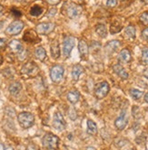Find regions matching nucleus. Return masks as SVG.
Returning a JSON list of instances; mask_svg holds the SVG:
<instances>
[{
    "mask_svg": "<svg viewBox=\"0 0 148 150\" xmlns=\"http://www.w3.org/2000/svg\"><path fill=\"white\" fill-rule=\"evenodd\" d=\"M8 47L13 53H20L23 52V45L18 40H12L9 42Z\"/></svg>",
    "mask_w": 148,
    "mask_h": 150,
    "instance_id": "13",
    "label": "nucleus"
},
{
    "mask_svg": "<svg viewBox=\"0 0 148 150\" xmlns=\"http://www.w3.org/2000/svg\"><path fill=\"white\" fill-rule=\"evenodd\" d=\"M2 61H3V58H2V56H1V55H0V64L2 63Z\"/></svg>",
    "mask_w": 148,
    "mask_h": 150,
    "instance_id": "43",
    "label": "nucleus"
},
{
    "mask_svg": "<svg viewBox=\"0 0 148 150\" xmlns=\"http://www.w3.org/2000/svg\"><path fill=\"white\" fill-rule=\"evenodd\" d=\"M132 60L131 52H129L128 49H123L118 56V61L122 63H128Z\"/></svg>",
    "mask_w": 148,
    "mask_h": 150,
    "instance_id": "15",
    "label": "nucleus"
},
{
    "mask_svg": "<svg viewBox=\"0 0 148 150\" xmlns=\"http://www.w3.org/2000/svg\"><path fill=\"white\" fill-rule=\"evenodd\" d=\"M23 39L26 42H36V41H39L36 33L35 31H33V30L26 31V33H25V35H24Z\"/></svg>",
    "mask_w": 148,
    "mask_h": 150,
    "instance_id": "16",
    "label": "nucleus"
},
{
    "mask_svg": "<svg viewBox=\"0 0 148 150\" xmlns=\"http://www.w3.org/2000/svg\"><path fill=\"white\" fill-rule=\"evenodd\" d=\"M98 132L97 126L93 120H87V133L89 135H97Z\"/></svg>",
    "mask_w": 148,
    "mask_h": 150,
    "instance_id": "22",
    "label": "nucleus"
},
{
    "mask_svg": "<svg viewBox=\"0 0 148 150\" xmlns=\"http://www.w3.org/2000/svg\"><path fill=\"white\" fill-rule=\"evenodd\" d=\"M17 120L23 128H29L35 123V117L30 112H21L17 116Z\"/></svg>",
    "mask_w": 148,
    "mask_h": 150,
    "instance_id": "1",
    "label": "nucleus"
},
{
    "mask_svg": "<svg viewBox=\"0 0 148 150\" xmlns=\"http://www.w3.org/2000/svg\"><path fill=\"white\" fill-rule=\"evenodd\" d=\"M135 33H136L135 28H134V26L132 25H128L127 27L125 28V30H124V34H125V35L127 36L129 39H134V38H135Z\"/></svg>",
    "mask_w": 148,
    "mask_h": 150,
    "instance_id": "26",
    "label": "nucleus"
},
{
    "mask_svg": "<svg viewBox=\"0 0 148 150\" xmlns=\"http://www.w3.org/2000/svg\"><path fill=\"white\" fill-rule=\"evenodd\" d=\"M83 11L81 6L72 3L66 4V14L69 18H77L78 17Z\"/></svg>",
    "mask_w": 148,
    "mask_h": 150,
    "instance_id": "4",
    "label": "nucleus"
},
{
    "mask_svg": "<svg viewBox=\"0 0 148 150\" xmlns=\"http://www.w3.org/2000/svg\"><path fill=\"white\" fill-rule=\"evenodd\" d=\"M113 70L118 75V76L123 79V80H126L128 79V73L126 72V71L124 70V68L121 65V64L117 63V64H114V65L113 66Z\"/></svg>",
    "mask_w": 148,
    "mask_h": 150,
    "instance_id": "14",
    "label": "nucleus"
},
{
    "mask_svg": "<svg viewBox=\"0 0 148 150\" xmlns=\"http://www.w3.org/2000/svg\"><path fill=\"white\" fill-rule=\"evenodd\" d=\"M3 10H4V6L0 5V13H1V12L3 11Z\"/></svg>",
    "mask_w": 148,
    "mask_h": 150,
    "instance_id": "41",
    "label": "nucleus"
},
{
    "mask_svg": "<svg viewBox=\"0 0 148 150\" xmlns=\"http://www.w3.org/2000/svg\"><path fill=\"white\" fill-rule=\"evenodd\" d=\"M142 37L145 40H148V27L144 29L142 32Z\"/></svg>",
    "mask_w": 148,
    "mask_h": 150,
    "instance_id": "32",
    "label": "nucleus"
},
{
    "mask_svg": "<svg viewBox=\"0 0 148 150\" xmlns=\"http://www.w3.org/2000/svg\"><path fill=\"white\" fill-rule=\"evenodd\" d=\"M142 62L144 65H148V48H144L142 52Z\"/></svg>",
    "mask_w": 148,
    "mask_h": 150,
    "instance_id": "29",
    "label": "nucleus"
},
{
    "mask_svg": "<svg viewBox=\"0 0 148 150\" xmlns=\"http://www.w3.org/2000/svg\"><path fill=\"white\" fill-rule=\"evenodd\" d=\"M21 90H22V85H21L20 82H17V81H15L13 83L10 84V86L8 88V91L9 92L11 93L12 95H17Z\"/></svg>",
    "mask_w": 148,
    "mask_h": 150,
    "instance_id": "19",
    "label": "nucleus"
},
{
    "mask_svg": "<svg viewBox=\"0 0 148 150\" xmlns=\"http://www.w3.org/2000/svg\"><path fill=\"white\" fill-rule=\"evenodd\" d=\"M96 32L101 38H105L107 35V27H105L104 25H102V24H99V25H97Z\"/></svg>",
    "mask_w": 148,
    "mask_h": 150,
    "instance_id": "23",
    "label": "nucleus"
},
{
    "mask_svg": "<svg viewBox=\"0 0 148 150\" xmlns=\"http://www.w3.org/2000/svg\"><path fill=\"white\" fill-rule=\"evenodd\" d=\"M84 72V68L79 65V64H77L73 67L72 69V78L74 81H78L80 75Z\"/></svg>",
    "mask_w": 148,
    "mask_h": 150,
    "instance_id": "17",
    "label": "nucleus"
},
{
    "mask_svg": "<svg viewBox=\"0 0 148 150\" xmlns=\"http://www.w3.org/2000/svg\"><path fill=\"white\" fill-rule=\"evenodd\" d=\"M44 147L47 149H56L58 147L59 138L52 133H47L44 136L43 140H42Z\"/></svg>",
    "mask_w": 148,
    "mask_h": 150,
    "instance_id": "2",
    "label": "nucleus"
},
{
    "mask_svg": "<svg viewBox=\"0 0 148 150\" xmlns=\"http://www.w3.org/2000/svg\"><path fill=\"white\" fill-rule=\"evenodd\" d=\"M43 8H42L40 6H37V5H36V6H33L32 7H31V9H30V15L32 16H41L42 14H43Z\"/></svg>",
    "mask_w": 148,
    "mask_h": 150,
    "instance_id": "25",
    "label": "nucleus"
},
{
    "mask_svg": "<svg viewBox=\"0 0 148 150\" xmlns=\"http://www.w3.org/2000/svg\"><path fill=\"white\" fill-rule=\"evenodd\" d=\"M54 23H41L36 25V32L39 35H48L55 30Z\"/></svg>",
    "mask_w": 148,
    "mask_h": 150,
    "instance_id": "9",
    "label": "nucleus"
},
{
    "mask_svg": "<svg viewBox=\"0 0 148 150\" xmlns=\"http://www.w3.org/2000/svg\"><path fill=\"white\" fill-rule=\"evenodd\" d=\"M130 95L132 96V98L134 100H139L142 96H143V92L137 89H131L130 90Z\"/></svg>",
    "mask_w": 148,
    "mask_h": 150,
    "instance_id": "27",
    "label": "nucleus"
},
{
    "mask_svg": "<svg viewBox=\"0 0 148 150\" xmlns=\"http://www.w3.org/2000/svg\"><path fill=\"white\" fill-rule=\"evenodd\" d=\"M39 72V68L34 62H29L26 63L21 69V73L26 77H33Z\"/></svg>",
    "mask_w": 148,
    "mask_h": 150,
    "instance_id": "3",
    "label": "nucleus"
},
{
    "mask_svg": "<svg viewBox=\"0 0 148 150\" xmlns=\"http://www.w3.org/2000/svg\"><path fill=\"white\" fill-rule=\"evenodd\" d=\"M23 28H24V23L20 20H16L14 21L13 23H11L6 27V34L8 35H16L23 30Z\"/></svg>",
    "mask_w": 148,
    "mask_h": 150,
    "instance_id": "6",
    "label": "nucleus"
},
{
    "mask_svg": "<svg viewBox=\"0 0 148 150\" xmlns=\"http://www.w3.org/2000/svg\"><path fill=\"white\" fill-rule=\"evenodd\" d=\"M117 3H118V0H107V5L109 7H114L117 6Z\"/></svg>",
    "mask_w": 148,
    "mask_h": 150,
    "instance_id": "31",
    "label": "nucleus"
},
{
    "mask_svg": "<svg viewBox=\"0 0 148 150\" xmlns=\"http://www.w3.org/2000/svg\"><path fill=\"white\" fill-rule=\"evenodd\" d=\"M53 126L58 131H62L66 128V123L65 121L64 117L62 116L60 112H56L54 115V120H53Z\"/></svg>",
    "mask_w": 148,
    "mask_h": 150,
    "instance_id": "8",
    "label": "nucleus"
},
{
    "mask_svg": "<svg viewBox=\"0 0 148 150\" xmlns=\"http://www.w3.org/2000/svg\"><path fill=\"white\" fill-rule=\"evenodd\" d=\"M5 148H6V146L2 143H0V150H4Z\"/></svg>",
    "mask_w": 148,
    "mask_h": 150,
    "instance_id": "40",
    "label": "nucleus"
},
{
    "mask_svg": "<svg viewBox=\"0 0 148 150\" xmlns=\"http://www.w3.org/2000/svg\"><path fill=\"white\" fill-rule=\"evenodd\" d=\"M75 44H76L75 38H73L71 36H68V37H66L65 39L64 45H63V52H64V54H65V56L66 58L69 57L72 49L74 48V46H75Z\"/></svg>",
    "mask_w": 148,
    "mask_h": 150,
    "instance_id": "10",
    "label": "nucleus"
},
{
    "mask_svg": "<svg viewBox=\"0 0 148 150\" xmlns=\"http://www.w3.org/2000/svg\"><path fill=\"white\" fill-rule=\"evenodd\" d=\"M142 1H143L144 4H147V5H148V0H142Z\"/></svg>",
    "mask_w": 148,
    "mask_h": 150,
    "instance_id": "42",
    "label": "nucleus"
},
{
    "mask_svg": "<svg viewBox=\"0 0 148 150\" xmlns=\"http://www.w3.org/2000/svg\"><path fill=\"white\" fill-rule=\"evenodd\" d=\"M79 98H80V93L77 91H70L68 94H67V100L70 103L72 104H75L77 103L78 100H79Z\"/></svg>",
    "mask_w": 148,
    "mask_h": 150,
    "instance_id": "21",
    "label": "nucleus"
},
{
    "mask_svg": "<svg viewBox=\"0 0 148 150\" xmlns=\"http://www.w3.org/2000/svg\"><path fill=\"white\" fill-rule=\"evenodd\" d=\"M144 101L148 103V92L144 95Z\"/></svg>",
    "mask_w": 148,
    "mask_h": 150,
    "instance_id": "39",
    "label": "nucleus"
},
{
    "mask_svg": "<svg viewBox=\"0 0 148 150\" xmlns=\"http://www.w3.org/2000/svg\"><path fill=\"white\" fill-rule=\"evenodd\" d=\"M17 1H23V0H17Z\"/></svg>",
    "mask_w": 148,
    "mask_h": 150,
    "instance_id": "44",
    "label": "nucleus"
},
{
    "mask_svg": "<svg viewBox=\"0 0 148 150\" xmlns=\"http://www.w3.org/2000/svg\"><path fill=\"white\" fill-rule=\"evenodd\" d=\"M6 46V44H5V42L3 40H0V49H2Z\"/></svg>",
    "mask_w": 148,
    "mask_h": 150,
    "instance_id": "37",
    "label": "nucleus"
},
{
    "mask_svg": "<svg viewBox=\"0 0 148 150\" xmlns=\"http://www.w3.org/2000/svg\"><path fill=\"white\" fill-rule=\"evenodd\" d=\"M11 12H12V14H13L15 16H17V17H19V16H22V14H21V12H20V11H18V10H16V9H12V10H11Z\"/></svg>",
    "mask_w": 148,
    "mask_h": 150,
    "instance_id": "34",
    "label": "nucleus"
},
{
    "mask_svg": "<svg viewBox=\"0 0 148 150\" xmlns=\"http://www.w3.org/2000/svg\"><path fill=\"white\" fill-rule=\"evenodd\" d=\"M78 51L82 60H87L88 57V46L86 41L80 40L78 42Z\"/></svg>",
    "mask_w": 148,
    "mask_h": 150,
    "instance_id": "12",
    "label": "nucleus"
},
{
    "mask_svg": "<svg viewBox=\"0 0 148 150\" xmlns=\"http://www.w3.org/2000/svg\"><path fill=\"white\" fill-rule=\"evenodd\" d=\"M141 23L144 25H148V12H144L140 16Z\"/></svg>",
    "mask_w": 148,
    "mask_h": 150,
    "instance_id": "30",
    "label": "nucleus"
},
{
    "mask_svg": "<svg viewBox=\"0 0 148 150\" xmlns=\"http://www.w3.org/2000/svg\"><path fill=\"white\" fill-rule=\"evenodd\" d=\"M46 3H48L49 5H52V6H56L57 5L61 0H46Z\"/></svg>",
    "mask_w": 148,
    "mask_h": 150,
    "instance_id": "33",
    "label": "nucleus"
},
{
    "mask_svg": "<svg viewBox=\"0 0 148 150\" xmlns=\"http://www.w3.org/2000/svg\"><path fill=\"white\" fill-rule=\"evenodd\" d=\"M65 73V69L61 65L53 66L50 71V78L54 82H59L63 79Z\"/></svg>",
    "mask_w": 148,
    "mask_h": 150,
    "instance_id": "7",
    "label": "nucleus"
},
{
    "mask_svg": "<svg viewBox=\"0 0 148 150\" xmlns=\"http://www.w3.org/2000/svg\"><path fill=\"white\" fill-rule=\"evenodd\" d=\"M35 55L39 61H44L46 57V50L43 47H37L35 51Z\"/></svg>",
    "mask_w": 148,
    "mask_h": 150,
    "instance_id": "24",
    "label": "nucleus"
},
{
    "mask_svg": "<svg viewBox=\"0 0 148 150\" xmlns=\"http://www.w3.org/2000/svg\"><path fill=\"white\" fill-rule=\"evenodd\" d=\"M119 46H120L119 41H116V40L111 41L107 45V46H105V50H107V52L112 53V52H114L116 50H117Z\"/></svg>",
    "mask_w": 148,
    "mask_h": 150,
    "instance_id": "20",
    "label": "nucleus"
},
{
    "mask_svg": "<svg viewBox=\"0 0 148 150\" xmlns=\"http://www.w3.org/2000/svg\"><path fill=\"white\" fill-rule=\"evenodd\" d=\"M122 30V25L120 24H117V23H114L111 25V27H110V32L111 34H116L120 32Z\"/></svg>",
    "mask_w": 148,
    "mask_h": 150,
    "instance_id": "28",
    "label": "nucleus"
},
{
    "mask_svg": "<svg viewBox=\"0 0 148 150\" xmlns=\"http://www.w3.org/2000/svg\"><path fill=\"white\" fill-rule=\"evenodd\" d=\"M51 54L54 59H57L60 56V48L59 42L57 41H54L51 45Z\"/></svg>",
    "mask_w": 148,
    "mask_h": 150,
    "instance_id": "18",
    "label": "nucleus"
},
{
    "mask_svg": "<svg viewBox=\"0 0 148 150\" xmlns=\"http://www.w3.org/2000/svg\"><path fill=\"white\" fill-rule=\"evenodd\" d=\"M109 91V84L107 81H102L97 85L96 89H94V94H96V97L98 100H102L108 94Z\"/></svg>",
    "mask_w": 148,
    "mask_h": 150,
    "instance_id": "5",
    "label": "nucleus"
},
{
    "mask_svg": "<svg viewBox=\"0 0 148 150\" xmlns=\"http://www.w3.org/2000/svg\"><path fill=\"white\" fill-rule=\"evenodd\" d=\"M49 13L50 14H48V16H55L56 15V8H52L50 11H49Z\"/></svg>",
    "mask_w": 148,
    "mask_h": 150,
    "instance_id": "36",
    "label": "nucleus"
},
{
    "mask_svg": "<svg viewBox=\"0 0 148 150\" xmlns=\"http://www.w3.org/2000/svg\"><path fill=\"white\" fill-rule=\"evenodd\" d=\"M144 76L146 79H148V68H147L146 70H144Z\"/></svg>",
    "mask_w": 148,
    "mask_h": 150,
    "instance_id": "38",
    "label": "nucleus"
},
{
    "mask_svg": "<svg viewBox=\"0 0 148 150\" xmlns=\"http://www.w3.org/2000/svg\"><path fill=\"white\" fill-rule=\"evenodd\" d=\"M128 122V119L127 116H126V112L125 111H122L121 115L115 120L114 121V126L116 127V128L119 130H123L124 128L126 127Z\"/></svg>",
    "mask_w": 148,
    "mask_h": 150,
    "instance_id": "11",
    "label": "nucleus"
},
{
    "mask_svg": "<svg viewBox=\"0 0 148 150\" xmlns=\"http://www.w3.org/2000/svg\"><path fill=\"white\" fill-rule=\"evenodd\" d=\"M72 1L75 3V4H77V5H79V6H82L84 3V0H72Z\"/></svg>",
    "mask_w": 148,
    "mask_h": 150,
    "instance_id": "35",
    "label": "nucleus"
}]
</instances>
